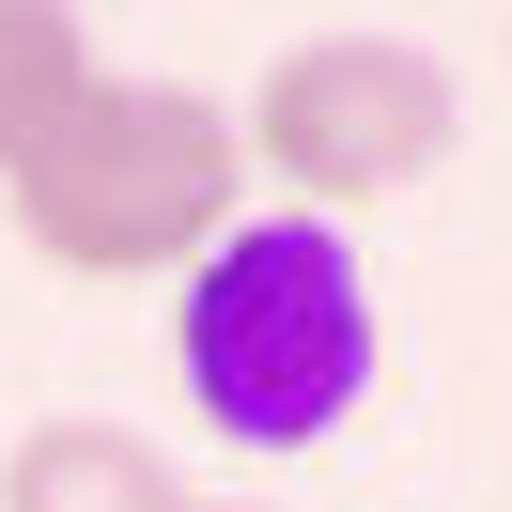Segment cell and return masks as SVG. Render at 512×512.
I'll list each match as a JSON object with an SVG mask.
<instances>
[{
    "label": "cell",
    "instance_id": "cell-2",
    "mask_svg": "<svg viewBox=\"0 0 512 512\" xmlns=\"http://www.w3.org/2000/svg\"><path fill=\"white\" fill-rule=\"evenodd\" d=\"M16 233H32L63 280H187L233 218H249V140L218 94L187 78H94L63 140L16 171Z\"/></svg>",
    "mask_w": 512,
    "mask_h": 512
},
{
    "label": "cell",
    "instance_id": "cell-5",
    "mask_svg": "<svg viewBox=\"0 0 512 512\" xmlns=\"http://www.w3.org/2000/svg\"><path fill=\"white\" fill-rule=\"evenodd\" d=\"M94 16H63V0H0V187L47 156V140L94 109Z\"/></svg>",
    "mask_w": 512,
    "mask_h": 512
},
{
    "label": "cell",
    "instance_id": "cell-4",
    "mask_svg": "<svg viewBox=\"0 0 512 512\" xmlns=\"http://www.w3.org/2000/svg\"><path fill=\"white\" fill-rule=\"evenodd\" d=\"M0 512H202V497L125 419H32V435H0Z\"/></svg>",
    "mask_w": 512,
    "mask_h": 512
},
{
    "label": "cell",
    "instance_id": "cell-3",
    "mask_svg": "<svg viewBox=\"0 0 512 512\" xmlns=\"http://www.w3.org/2000/svg\"><path fill=\"white\" fill-rule=\"evenodd\" d=\"M450 63L419 32H295L280 63L249 78V109H233V140H249L264 187H295L280 218H373V202L435 187L450 171Z\"/></svg>",
    "mask_w": 512,
    "mask_h": 512
},
{
    "label": "cell",
    "instance_id": "cell-1",
    "mask_svg": "<svg viewBox=\"0 0 512 512\" xmlns=\"http://www.w3.org/2000/svg\"><path fill=\"white\" fill-rule=\"evenodd\" d=\"M187 311H171V373H187L202 435L233 450H326L357 404H373V280H357V233L326 218H233L218 249L187 264Z\"/></svg>",
    "mask_w": 512,
    "mask_h": 512
},
{
    "label": "cell",
    "instance_id": "cell-6",
    "mask_svg": "<svg viewBox=\"0 0 512 512\" xmlns=\"http://www.w3.org/2000/svg\"><path fill=\"white\" fill-rule=\"evenodd\" d=\"M497 47H512V32H497Z\"/></svg>",
    "mask_w": 512,
    "mask_h": 512
}]
</instances>
